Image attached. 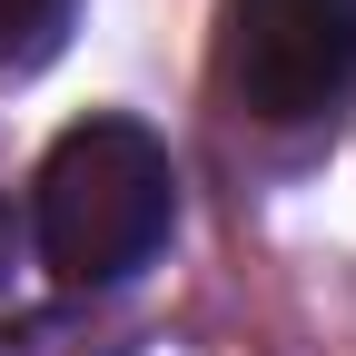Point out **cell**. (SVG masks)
Listing matches in <instances>:
<instances>
[{"label":"cell","mask_w":356,"mask_h":356,"mask_svg":"<svg viewBox=\"0 0 356 356\" xmlns=\"http://www.w3.org/2000/svg\"><path fill=\"white\" fill-rule=\"evenodd\" d=\"M79 0H0V79H30L70 50Z\"/></svg>","instance_id":"3957f363"},{"label":"cell","mask_w":356,"mask_h":356,"mask_svg":"<svg viewBox=\"0 0 356 356\" xmlns=\"http://www.w3.org/2000/svg\"><path fill=\"white\" fill-rule=\"evenodd\" d=\"M10 267H20V218H10V198H0V287H10Z\"/></svg>","instance_id":"277c9868"},{"label":"cell","mask_w":356,"mask_h":356,"mask_svg":"<svg viewBox=\"0 0 356 356\" xmlns=\"http://www.w3.org/2000/svg\"><path fill=\"white\" fill-rule=\"evenodd\" d=\"M218 79L267 129H307L356 79V0H218Z\"/></svg>","instance_id":"7a4b0ae2"},{"label":"cell","mask_w":356,"mask_h":356,"mask_svg":"<svg viewBox=\"0 0 356 356\" xmlns=\"http://www.w3.org/2000/svg\"><path fill=\"white\" fill-rule=\"evenodd\" d=\"M178 228V168L139 119H79L40 159L30 188V238L60 287H119L168 248Z\"/></svg>","instance_id":"6da1fadb"}]
</instances>
